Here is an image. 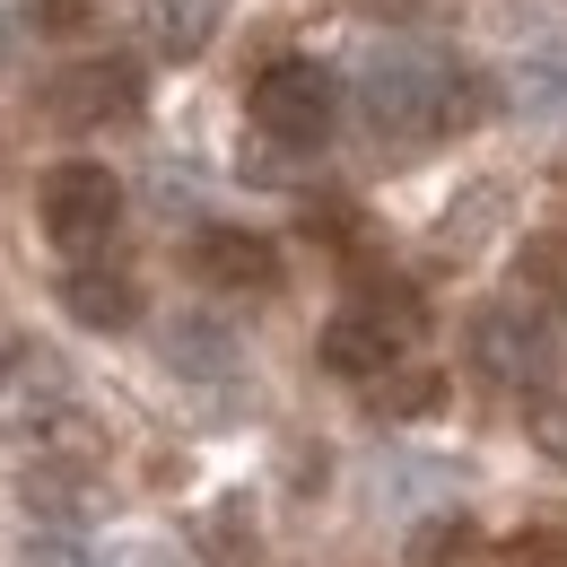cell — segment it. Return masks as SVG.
Listing matches in <instances>:
<instances>
[{"label":"cell","instance_id":"9","mask_svg":"<svg viewBox=\"0 0 567 567\" xmlns=\"http://www.w3.org/2000/svg\"><path fill=\"white\" fill-rule=\"evenodd\" d=\"M436 393H445V384H436L427 367H411V375H384V384H375V411H393V420H420V411H436Z\"/></svg>","mask_w":567,"mask_h":567},{"label":"cell","instance_id":"11","mask_svg":"<svg viewBox=\"0 0 567 567\" xmlns=\"http://www.w3.org/2000/svg\"><path fill=\"white\" fill-rule=\"evenodd\" d=\"M524 427H533V445H542L550 463H567V393H533Z\"/></svg>","mask_w":567,"mask_h":567},{"label":"cell","instance_id":"6","mask_svg":"<svg viewBox=\"0 0 567 567\" xmlns=\"http://www.w3.org/2000/svg\"><path fill=\"white\" fill-rule=\"evenodd\" d=\"M53 114L62 123H132L141 114V71L132 62H79L71 79H53Z\"/></svg>","mask_w":567,"mask_h":567},{"label":"cell","instance_id":"4","mask_svg":"<svg viewBox=\"0 0 567 567\" xmlns=\"http://www.w3.org/2000/svg\"><path fill=\"white\" fill-rule=\"evenodd\" d=\"M254 123L280 148H323L332 123H341V79L323 62H271L254 79Z\"/></svg>","mask_w":567,"mask_h":567},{"label":"cell","instance_id":"5","mask_svg":"<svg viewBox=\"0 0 567 567\" xmlns=\"http://www.w3.org/2000/svg\"><path fill=\"white\" fill-rule=\"evenodd\" d=\"M35 210H44V236L62 245V254H105V236L123 227V184H114V166H53L44 175V193H35Z\"/></svg>","mask_w":567,"mask_h":567},{"label":"cell","instance_id":"14","mask_svg":"<svg viewBox=\"0 0 567 567\" xmlns=\"http://www.w3.org/2000/svg\"><path fill=\"white\" fill-rule=\"evenodd\" d=\"M27 567H87L71 542H27Z\"/></svg>","mask_w":567,"mask_h":567},{"label":"cell","instance_id":"12","mask_svg":"<svg viewBox=\"0 0 567 567\" xmlns=\"http://www.w3.org/2000/svg\"><path fill=\"white\" fill-rule=\"evenodd\" d=\"M506 567H567V533H533V542H515Z\"/></svg>","mask_w":567,"mask_h":567},{"label":"cell","instance_id":"3","mask_svg":"<svg viewBox=\"0 0 567 567\" xmlns=\"http://www.w3.org/2000/svg\"><path fill=\"white\" fill-rule=\"evenodd\" d=\"M411 332H420L411 288H367L350 315H332V323H323V367H332V375H358V384H384Z\"/></svg>","mask_w":567,"mask_h":567},{"label":"cell","instance_id":"2","mask_svg":"<svg viewBox=\"0 0 567 567\" xmlns=\"http://www.w3.org/2000/svg\"><path fill=\"white\" fill-rule=\"evenodd\" d=\"M367 123H375V141H393V148L445 141L454 132V71L411 62V53H384L367 71Z\"/></svg>","mask_w":567,"mask_h":567},{"label":"cell","instance_id":"10","mask_svg":"<svg viewBox=\"0 0 567 567\" xmlns=\"http://www.w3.org/2000/svg\"><path fill=\"white\" fill-rule=\"evenodd\" d=\"M202 35H210V0H166L157 44H166V53H202Z\"/></svg>","mask_w":567,"mask_h":567},{"label":"cell","instance_id":"7","mask_svg":"<svg viewBox=\"0 0 567 567\" xmlns=\"http://www.w3.org/2000/svg\"><path fill=\"white\" fill-rule=\"evenodd\" d=\"M193 271H202L210 288H236V297L254 288V297H262V288H280V245L254 236V227H202Z\"/></svg>","mask_w":567,"mask_h":567},{"label":"cell","instance_id":"8","mask_svg":"<svg viewBox=\"0 0 567 567\" xmlns=\"http://www.w3.org/2000/svg\"><path fill=\"white\" fill-rule=\"evenodd\" d=\"M62 306H71L87 332H132L141 323V288L123 280V271H96V262H79L71 280H62Z\"/></svg>","mask_w":567,"mask_h":567},{"label":"cell","instance_id":"13","mask_svg":"<svg viewBox=\"0 0 567 567\" xmlns=\"http://www.w3.org/2000/svg\"><path fill=\"white\" fill-rule=\"evenodd\" d=\"M35 18H44V35H79L87 9H79V0H35Z\"/></svg>","mask_w":567,"mask_h":567},{"label":"cell","instance_id":"15","mask_svg":"<svg viewBox=\"0 0 567 567\" xmlns=\"http://www.w3.org/2000/svg\"><path fill=\"white\" fill-rule=\"evenodd\" d=\"M358 9H411V0H358Z\"/></svg>","mask_w":567,"mask_h":567},{"label":"cell","instance_id":"1","mask_svg":"<svg viewBox=\"0 0 567 567\" xmlns=\"http://www.w3.org/2000/svg\"><path fill=\"white\" fill-rule=\"evenodd\" d=\"M472 367L489 375L497 393H550L559 384V323H550V306H533V297H497L472 315Z\"/></svg>","mask_w":567,"mask_h":567}]
</instances>
